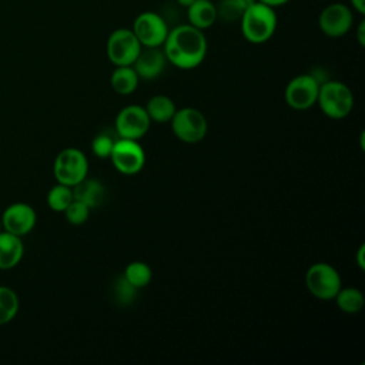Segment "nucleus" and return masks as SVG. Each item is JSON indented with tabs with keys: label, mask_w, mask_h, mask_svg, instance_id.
<instances>
[{
	"label": "nucleus",
	"mask_w": 365,
	"mask_h": 365,
	"mask_svg": "<svg viewBox=\"0 0 365 365\" xmlns=\"http://www.w3.org/2000/svg\"><path fill=\"white\" fill-rule=\"evenodd\" d=\"M207 48L208 43L204 31L188 23L170 29L163 44L167 61L182 70L198 67L207 56Z\"/></svg>",
	"instance_id": "nucleus-1"
},
{
	"label": "nucleus",
	"mask_w": 365,
	"mask_h": 365,
	"mask_svg": "<svg viewBox=\"0 0 365 365\" xmlns=\"http://www.w3.org/2000/svg\"><path fill=\"white\" fill-rule=\"evenodd\" d=\"M241 33L244 38L252 44L268 41L278 26L275 9L254 0L240 19Z\"/></svg>",
	"instance_id": "nucleus-2"
},
{
	"label": "nucleus",
	"mask_w": 365,
	"mask_h": 365,
	"mask_svg": "<svg viewBox=\"0 0 365 365\" xmlns=\"http://www.w3.org/2000/svg\"><path fill=\"white\" fill-rule=\"evenodd\" d=\"M317 104L327 117L341 120L352 111L354 94L346 84L336 80H327L319 86Z\"/></svg>",
	"instance_id": "nucleus-3"
},
{
	"label": "nucleus",
	"mask_w": 365,
	"mask_h": 365,
	"mask_svg": "<svg viewBox=\"0 0 365 365\" xmlns=\"http://www.w3.org/2000/svg\"><path fill=\"white\" fill-rule=\"evenodd\" d=\"M307 289L321 301L335 298L342 287L339 272L328 262H315L305 272Z\"/></svg>",
	"instance_id": "nucleus-4"
},
{
	"label": "nucleus",
	"mask_w": 365,
	"mask_h": 365,
	"mask_svg": "<svg viewBox=\"0 0 365 365\" xmlns=\"http://www.w3.org/2000/svg\"><path fill=\"white\" fill-rule=\"evenodd\" d=\"M88 160L86 154L74 147L61 150L53 164V174L57 182L68 187L76 185L87 177Z\"/></svg>",
	"instance_id": "nucleus-5"
},
{
	"label": "nucleus",
	"mask_w": 365,
	"mask_h": 365,
	"mask_svg": "<svg viewBox=\"0 0 365 365\" xmlns=\"http://www.w3.org/2000/svg\"><path fill=\"white\" fill-rule=\"evenodd\" d=\"M170 121L175 137L188 144L201 141L208 131V123L205 115L194 107H184L175 110Z\"/></svg>",
	"instance_id": "nucleus-6"
},
{
	"label": "nucleus",
	"mask_w": 365,
	"mask_h": 365,
	"mask_svg": "<svg viewBox=\"0 0 365 365\" xmlns=\"http://www.w3.org/2000/svg\"><path fill=\"white\" fill-rule=\"evenodd\" d=\"M131 30L143 47H163L170 27L161 14L143 11L134 19Z\"/></svg>",
	"instance_id": "nucleus-7"
},
{
	"label": "nucleus",
	"mask_w": 365,
	"mask_h": 365,
	"mask_svg": "<svg viewBox=\"0 0 365 365\" xmlns=\"http://www.w3.org/2000/svg\"><path fill=\"white\" fill-rule=\"evenodd\" d=\"M141 44L131 29H115L107 38V57L114 66H131L137 58Z\"/></svg>",
	"instance_id": "nucleus-8"
},
{
	"label": "nucleus",
	"mask_w": 365,
	"mask_h": 365,
	"mask_svg": "<svg viewBox=\"0 0 365 365\" xmlns=\"http://www.w3.org/2000/svg\"><path fill=\"white\" fill-rule=\"evenodd\" d=\"M114 168L124 175L140 173L145 164V154L138 140L117 138L110 154Z\"/></svg>",
	"instance_id": "nucleus-9"
},
{
	"label": "nucleus",
	"mask_w": 365,
	"mask_h": 365,
	"mask_svg": "<svg viewBox=\"0 0 365 365\" xmlns=\"http://www.w3.org/2000/svg\"><path fill=\"white\" fill-rule=\"evenodd\" d=\"M321 81L315 74H299L285 87V101L294 110H307L317 104Z\"/></svg>",
	"instance_id": "nucleus-10"
},
{
	"label": "nucleus",
	"mask_w": 365,
	"mask_h": 365,
	"mask_svg": "<svg viewBox=\"0 0 365 365\" xmlns=\"http://www.w3.org/2000/svg\"><path fill=\"white\" fill-rule=\"evenodd\" d=\"M354 24L352 9L344 3L327 4L318 16L319 30L331 38L345 36Z\"/></svg>",
	"instance_id": "nucleus-11"
},
{
	"label": "nucleus",
	"mask_w": 365,
	"mask_h": 365,
	"mask_svg": "<svg viewBox=\"0 0 365 365\" xmlns=\"http://www.w3.org/2000/svg\"><path fill=\"white\" fill-rule=\"evenodd\" d=\"M151 120L141 106H127L121 108L115 117V134L118 138L140 140L150 130Z\"/></svg>",
	"instance_id": "nucleus-12"
},
{
	"label": "nucleus",
	"mask_w": 365,
	"mask_h": 365,
	"mask_svg": "<svg viewBox=\"0 0 365 365\" xmlns=\"http://www.w3.org/2000/svg\"><path fill=\"white\" fill-rule=\"evenodd\" d=\"M0 218H1L3 230L11 234H16L19 237L29 234L37 222V214L34 208L27 202L10 204L3 211Z\"/></svg>",
	"instance_id": "nucleus-13"
},
{
	"label": "nucleus",
	"mask_w": 365,
	"mask_h": 365,
	"mask_svg": "<svg viewBox=\"0 0 365 365\" xmlns=\"http://www.w3.org/2000/svg\"><path fill=\"white\" fill-rule=\"evenodd\" d=\"M167 57L163 47H141L137 58L131 64L140 80H154L165 68Z\"/></svg>",
	"instance_id": "nucleus-14"
},
{
	"label": "nucleus",
	"mask_w": 365,
	"mask_h": 365,
	"mask_svg": "<svg viewBox=\"0 0 365 365\" xmlns=\"http://www.w3.org/2000/svg\"><path fill=\"white\" fill-rule=\"evenodd\" d=\"M24 244L21 237L9 231H0V269L14 268L23 258Z\"/></svg>",
	"instance_id": "nucleus-15"
},
{
	"label": "nucleus",
	"mask_w": 365,
	"mask_h": 365,
	"mask_svg": "<svg viewBox=\"0 0 365 365\" xmlns=\"http://www.w3.org/2000/svg\"><path fill=\"white\" fill-rule=\"evenodd\" d=\"M71 188H73L74 200L84 202L90 210L101 205L107 192L104 184L100 180L87 178V177L80 182H77L76 185H73Z\"/></svg>",
	"instance_id": "nucleus-16"
},
{
	"label": "nucleus",
	"mask_w": 365,
	"mask_h": 365,
	"mask_svg": "<svg viewBox=\"0 0 365 365\" xmlns=\"http://www.w3.org/2000/svg\"><path fill=\"white\" fill-rule=\"evenodd\" d=\"M187 17L188 24L197 29L202 31L210 29L218 20L214 0H195L191 6L187 7Z\"/></svg>",
	"instance_id": "nucleus-17"
},
{
	"label": "nucleus",
	"mask_w": 365,
	"mask_h": 365,
	"mask_svg": "<svg viewBox=\"0 0 365 365\" xmlns=\"http://www.w3.org/2000/svg\"><path fill=\"white\" fill-rule=\"evenodd\" d=\"M140 77L137 76L133 66H115L110 77L113 90L121 96H130L138 87Z\"/></svg>",
	"instance_id": "nucleus-18"
},
{
	"label": "nucleus",
	"mask_w": 365,
	"mask_h": 365,
	"mask_svg": "<svg viewBox=\"0 0 365 365\" xmlns=\"http://www.w3.org/2000/svg\"><path fill=\"white\" fill-rule=\"evenodd\" d=\"M144 108H145L150 120L155 121V123H168L177 110L174 101L170 97L163 96V94L153 96L147 101Z\"/></svg>",
	"instance_id": "nucleus-19"
},
{
	"label": "nucleus",
	"mask_w": 365,
	"mask_h": 365,
	"mask_svg": "<svg viewBox=\"0 0 365 365\" xmlns=\"http://www.w3.org/2000/svg\"><path fill=\"white\" fill-rule=\"evenodd\" d=\"M334 299H335L338 308L346 314L359 312L365 304L364 294L358 288H352V287H348V288L341 287V289L338 291V294L335 295Z\"/></svg>",
	"instance_id": "nucleus-20"
},
{
	"label": "nucleus",
	"mask_w": 365,
	"mask_h": 365,
	"mask_svg": "<svg viewBox=\"0 0 365 365\" xmlns=\"http://www.w3.org/2000/svg\"><path fill=\"white\" fill-rule=\"evenodd\" d=\"M252 1L254 0H218L215 4L217 19L225 23L240 21L241 16Z\"/></svg>",
	"instance_id": "nucleus-21"
},
{
	"label": "nucleus",
	"mask_w": 365,
	"mask_h": 365,
	"mask_svg": "<svg viewBox=\"0 0 365 365\" xmlns=\"http://www.w3.org/2000/svg\"><path fill=\"white\" fill-rule=\"evenodd\" d=\"M20 308L19 295L10 287L0 285V325L14 319Z\"/></svg>",
	"instance_id": "nucleus-22"
},
{
	"label": "nucleus",
	"mask_w": 365,
	"mask_h": 365,
	"mask_svg": "<svg viewBox=\"0 0 365 365\" xmlns=\"http://www.w3.org/2000/svg\"><path fill=\"white\" fill-rule=\"evenodd\" d=\"M123 275L131 285H134L137 289H140L150 284V281L153 278V271L148 264H145L143 261H133L125 267Z\"/></svg>",
	"instance_id": "nucleus-23"
},
{
	"label": "nucleus",
	"mask_w": 365,
	"mask_h": 365,
	"mask_svg": "<svg viewBox=\"0 0 365 365\" xmlns=\"http://www.w3.org/2000/svg\"><path fill=\"white\" fill-rule=\"evenodd\" d=\"M73 200V188L61 182L53 185L47 192V205L56 212H64Z\"/></svg>",
	"instance_id": "nucleus-24"
},
{
	"label": "nucleus",
	"mask_w": 365,
	"mask_h": 365,
	"mask_svg": "<svg viewBox=\"0 0 365 365\" xmlns=\"http://www.w3.org/2000/svg\"><path fill=\"white\" fill-rule=\"evenodd\" d=\"M138 289L131 285L124 275L118 277L115 281H114V285H113V292H114V299L121 304V305H128L131 304L134 299H135V292Z\"/></svg>",
	"instance_id": "nucleus-25"
},
{
	"label": "nucleus",
	"mask_w": 365,
	"mask_h": 365,
	"mask_svg": "<svg viewBox=\"0 0 365 365\" xmlns=\"http://www.w3.org/2000/svg\"><path fill=\"white\" fill-rule=\"evenodd\" d=\"M115 140L117 138H114V135L107 131L97 134L91 141V150L94 155L98 158H110Z\"/></svg>",
	"instance_id": "nucleus-26"
},
{
	"label": "nucleus",
	"mask_w": 365,
	"mask_h": 365,
	"mask_svg": "<svg viewBox=\"0 0 365 365\" xmlns=\"http://www.w3.org/2000/svg\"><path fill=\"white\" fill-rule=\"evenodd\" d=\"M64 215H66V220L70 224L80 225V224H84L88 220L90 208L84 202H81L78 200H73L70 202V205L64 210Z\"/></svg>",
	"instance_id": "nucleus-27"
},
{
	"label": "nucleus",
	"mask_w": 365,
	"mask_h": 365,
	"mask_svg": "<svg viewBox=\"0 0 365 365\" xmlns=\"http://www.w3.org/2000/svg\"><path fill=\"white\" fill-rule=\"evenodd\" d=\"M349 7L356 11L359 16L365 14V0H349Z\"/></svg>",
	"instance_id": "nucleus-28"
},
{
	"label": "nucleus",
	"mask_w": 365,
	"mask_h": 365,
	"mask_svg": "<svg viewBox=\"0 0 365 365\" xmlns=\"http://www.w3.org/2000/svg\"><path fill=\"white\" fill-rule=\"evenodd\" d=\"M356 38L361 46H365V20L362 19L356 27Z\"/></svg>",
	"instance_id": "nucleus-29"
},
{
	"label": "nucleus",
	"mask_w": 365,
	"mask_h": 365,
	"mask_svg": "<svg viewBox=\"0 0 365 365\" xmlns=\"http://www.w3.org/2000/svg\"><path fill=\"white\" fill-rule=\"evenodd\" d=\"M257 1L264 3V4H267V6L272 7V9H277V7H281V6L287 4L289 0H257Z\"/></svg>",
	"instance_id": "nucleus-30"
},
{
	"label": "nucleus",
	"mask_w": 365,
	"mask_h": 365,
	"mask_svg": "<svg viewBox=\"0 0 365 365\" xmlns=\"http://www.w3.org/2000/svg\"><path fill=\"white\" fill-rule=\"evenodd\" d=\"M364 252H365V245L362 244L358 250V254H356V261H358V265L361 269L365 268V262H364Z\"/></svg>",
	"instance_id": "nucleus-31"
},
{
	"label": "nucleus",
	"mask_w": 365,
	"mask_h": 365,
	"mask_svg": "<svg viewBox=\"0 0 365 365\" xmlns=\"http://www.w3.org/2000/svg\"><path fill=\"white\" fill-rule=\"evenodd\" d=\"M177 1V4L178 6H181V7H184V9H187L188 6H191L195 0H175Z\"/></svg>",
	"instance_id": "nucleus-32"
},
{
	"label": "nucleus",
	"mask_w": 365,
	"mask_h": 365,
	"mask_svg": "<svg viewBox=\"0 0 365 365\" xmlns=\"http://www.w3.org/2000/svg\"><path fill=\"white\" fill-rule=\"evenodd\" d=\"M3 230V225H1V218H0V231Z\"/></svg>",
	"instance_id": "nucleus-33"
}]
</instances>
